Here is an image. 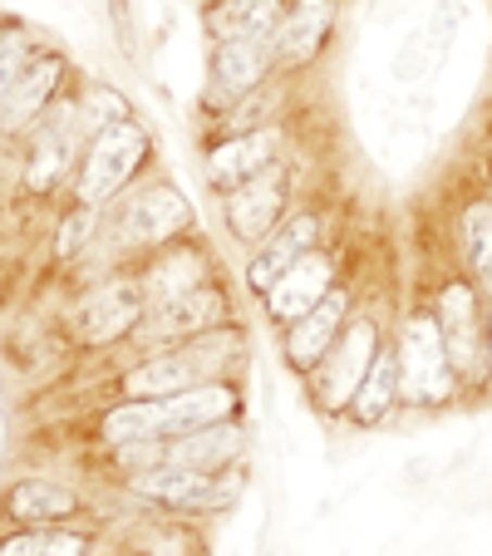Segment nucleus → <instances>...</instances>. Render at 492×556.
Instances as JSON below:
<instances>
[{"label": "nucleus", "mask_w": 492, "mask_h": 556, "mask_svg": "<svg viewBox=\"0 0 492 556\" xmlns=\"http://www.w3.org/2000/svg\"><path fill=\"white\" fill-rule=\"evenodd\" d=\"M241 414V394L231 379H212V384L182 389L168 400H124L118 409H109L99 419V439L109 448L118 443H138V439H178V433L207 429V424L237 419Z\"/></svg>", "instance_id": "f257e3e1"}, {"label": "nucleus", "mask_w": 492, "mask_h": 556, "mask_svg": "<svg viewBox=\"0 0 492 556\" xmlns=\"http://www.w3.org/2000/svg\"><path fill=\"white\" fill-rule=\"evenodd\" d=\"M247 350V336L237 326H217L202 330V336L182 340V345L153 350L148 359H138L124 379H118V394L124 400H168V394H182V389L212 384V379H227L231 365Z\"/></svg>", "instance_id": "f03ea898"}, {"label": "nucleus", "mask_w": 492, "mask_h": 556, "mask_svg": "<svg viewBox=\"0 0 492 556\" xmlns=\"http://www.w3.org/2000/svg\"><path fill=\"white\" fill-rule=\"evenodd\" d=\"M389 345H394V359H399V404H408V409H443L449 400H458L463 384L449 365L443 330L433 320V311H404Z\"/></svg>", "instance_id": "7ed1b4c3"}, {"label": "nucleus", "mask_w": 492, "mask_h": 556, "mask_svg": "<svg viewBox=\"0 0 492 556\" xmlns=\"http://www.w3.org/2000/svg\"><path fill=\"white\" fill-rule=\"evenodd\" d=\"M128 488L134 497L163 507V513H182V517H207V513H231L247 493V468L231 463V468H173V463H157V468L128 472Z\"/></svg>", "instance_id": "20e7f679"}, {"label": "nucleus", "mask_w": 492, "mask_h": 556, "mask_svg": "<svg viewBox=\"0 0 492 556\" xmlns=\"http://www.w3.org/2000/svg\"><path fill=\"white\" fill-rule=\"evenodd\" d=\"M429 311L443 330V350L458 384L488 389V295L472 286V276H449Z\"/></svg>", "instance_id": "39448f33"}, {"label": "nucleus", "mask_w": 492, "mask_h": 556, "mask_svg": "<svg viewBox=\"0 0 492 556\" xmlns=\"http://www.w3.org/2000/svg\"><path fill=\"white\" fill-rule=\"evenodd\" d=\"M148 153H153V138H148V128L138 118H124V124H109L99 134H89L85 157H79V178H74V202L104 212L138 178Z\"/></svg>", "instance_id": "423d86ee"}, {"label": "nucleus", "mask_w": 492, "mask_h": 556, "mask_svg": "<svg viewBox=\"0 0 492 556\" xmlns=\"http://www.w3.org/2000/svg\"><path fill=\"white\" fill-rule=\"evenodd\" d=\"M192 222H198L192 202L173 182H153V188H138L118 202L114 222H109V247L118 256H148L157 247L188 237Z\"/></svg>", "instance_id": "0eeeda50"}, {"label": "nucleus", "mask_w": 492, "mask_h": 556, "mask_svg": "<svg viewBox=\"0 0 492 556\" xmlns=\"http://www.w3.org/2000/svg\"><path fill=\"white\" fill-rule=\"evenodd\" d=\"M379 345H384V326H379L375 311H355L345 320V330H340V340L330 350H325V359L311 369V394L315 404H320L325 414H345L350 400H355L359 379H365L369 359L379 355Z\"/></svg>", "instance_id": "6e6552de"}, {"label": "nucleus", "mask_w": 492, "mask_h": 556, "mask_svg": "<svg viewBox=\"0 0 492 556\" xmlns=\"http://www.w3.org/2000/svg\"><path fill=\"white\" fill-rule=\"evenodd\" d=\"M286 212H291V163L286 157H276L272 168H262L241 188L222 192V222H227L231 242H241L247 252H256L281 227Z\"/></svg>", "instance_id": "1a4fd4ad"}, {"label": "nucleus", "mask_w": 492, "mask_h": 556, "mask_svg": "<svg viewBox=\"0 0 492 556\" xmlns=\"http://www.w3.org/2000/svg\"><path fill=\"white\" fill-rule=\"evenodd\" d=\"M85 124H79V104L74 99H60V104H50L40 118H35L30 128V153H25V188L35 192V198H45V192H54L64 178H70V168H79V157H85Z\"/></svg>", "instance_id": "9d476101"}, {"label": "nucleus", "mask_w": 492, "mask_h": 556, "mask_svg": "<svg viewBox=\"0 0 492 556\" xmlns=\"http://www.w3.org/2000/svg\"><path fill=\"white\" fill-rule=\"evenodd\" d=\"M231 320V295L222 281H207L198 291L178 295V301H163V305H148L143 320L134 326V345L143 355L153 350H168V345H182V340L202 336V330H217Z\"/></svg>", "instance_id": "9b49d317"}, {"label": "nucleus", "mask_w": 492, "mask_h": 556, "mask_svg": "<svg viewBox=\"0 0 492 556\" xmlns=\"http://www.w3.org/2000/svg\"><path fill=\"white\" fill-rule=\"evenodd\" d=\"M272 74H276L272 40H252V35L212 40V74H207V89H202V109L207 114H227L237 99L262 89Z\"/></svg>", "instance_id": "f8f14e48"}, {"label": "nucleus", "mask_w": 492, "mask_h": 556, "mask_svg": "<svg viewBox=\"0 0 492 556\" xmlns=\"http://www.w3.org/2000/svg\"><path fill=\"white\" fill-rule=\"evenodd\" d=\"M143 311H148L143 286L128 271V276H109L94 291H85V301L74 305L70 320H74V336L85 340V345H114V340L134 336Z\"/></svg>", "instance_id": "ddd939ff"}, {"label": "nucleus", "mask_w": 492, "mask_h": 556, "mask_svg": "<svg viewBox=\"0 0 492 556\" xmlns=\"http://www.w3.org/2000/svg\"><path fill=\"white\" fill-rule=\"evenodd\" d=\"M336 276H340V256L330 252V247H315L311 256H301V262L291 266L286 276H276L272 286L262 291V305L266 315H272V326H295L311 305H320L325 295L336 291Z\"/></svg>", "instance_id": "4468645a"}, {"label": "nucleus", "mask_w": 492, "mask_h": 556, "mask_svg": "<svg viewBox=\"0 0 492 556\" xmlns=\"http://www.w3.org/2000/svg\"><path fill=\"white\" fill-rule=\"evenodd\" d=\"M60 85H64V54L35 45V54L21 64V74L0 89V134H30L35 118L54 104Z\"/></svg>", "instance_id": "2eb2a0df"}, {"label": "nucleus", "mask_w": 492, "mask_h": 556, "mask_svg": "<svg viewBox=\"0 0 492 556\" xmlns=\"http://www.w3.org/2000/svg\"><path fill=\"white\" fill-rule=\"evenodd\" d=\"M340 11H345V0H291L281 30H276V40H272L276 74H295L311 60H320L340 25Z\"/></svg>", "instance_id": "dca6fc26"}, {"label": "nucleus", "mask_w": 492, "mask_h": 556, "mask_svg": "<svg viewBox=\"0 0 492 556\" xmlns=\"http://www.w3.org/2000/svg\"><path fill=\"white\" fill-rule=\"evenodd\" d=\"M281 124H266V128H252V134H227L217 138V143L207 148V157H202V178H207V188L231 192L241 188L247 178H256L262 168H272L276 157H281Z\"/></svg>", "instance_id": "f3484780"}, {"label": "nucleus", "mask_w": 492, "mask_h": 556, "mask_svg": "<svg viewBox=\"0 0 492 556\" xmlns=\"http://www.w3.org/2000/svg\"><path fill=\"white\" fill-rule=\"evenodd\" d=\"M315 247H325V217H320V212H315V207L286 212V222L272 231V237H266L262 247H256L252 262H247V286L262 295L276 276H286L295 262H301V256H311Z\"/></svg>", "instance_id": "a211bd4d"}, {"label": "nucleus", "mask_w": 492, "mask_h": 556, "mask_svg": "<svg viewBox=\"0 0 492 556\" xmlns=\"http://www.w3.org/2000/svg\"><path fill=\"white\" fill-rule=\"evenodd\" d=\"M134 276H138V286H143V301L148 305H163V301H178V295L207 286L212 281V256L202 252L198 242L178 237V242L148 252L143 266H138Z\"/></svg>", "instance_id": "6ab92c4d"}, {"label": "nucleus", "mask_w": 492, "mask_h": 556, "mask_svg": "<svg viewBox=\"0 0 492 556\" xmlns=\"http://www.w3.org/2000/svg\"><path fill=\"white\" fill-rule=\"evenodd\" d=\"M350 315H355V291H350V286H336V291L325 295L320 305H311L295 326H286V369L311 375V369L325 359V350L340 340Z\"/></svg>", "instance_id": "aec40b11"}, {"label": "nucleus", "mask_w": 492, "mask_h": 556, "mask_svg": "<svg viewBox=\"0 0 492 556\" xmlns=\"http://www.w3.org/2000/svg\"><path fill=\"white\" fill-rule=\"evenodd\" d=\"M241 458H247L241 419H222V424H207V429L163 439V463H173V468H231Z\"/></svg>", "instance_id": "412c9836"}, {"label": "nucleus", "mask_w": 492, "mask_h": 556, "mask_svg": "<svg viewBox=\"0 0 492 556\" xmlns=\"http://www.w3.org/2000/svg\"><path fill=\"white\" fill-rule=\"evenodd\" d=\"M0 513L11 517V522H25V527H60L79 513V497H74V488L50 483V478H25V483L5 488Z\"/></svg>", "instance_id": "4be33fe9"}, {"label": "nucleus", "mask_w": 492, "mask_h": 556, "mask_svg": "<svg viewBox=\"0 0 492 556\" xmlns=\"http://www.w3.org/2000/svg\"><path fill=\"white\" fill-rule=\"evenodd\" d=\"M286 5L291 0H207L202 25H207L212 40H227V35H252V40H276L286 21Z\"/></svg>", "instance_id": "5701e85b"}, {"label": "nucleus", "mask_w": 492, "mask_h": 556, "mask_svg": "<svg viewBox=\"0 0 492 556\" xmlns=\"http://www.w3.org/2000/svg\"><path fill=\"white\" fill-rule=\"evenodd\" d=\"M399 409V359H394V345H379V355L369 359L365 379H359L355 400H350V419L359 424V429H379V424L389 419V414Z\"/></svg>", "instance_id": "b1692460"}, {"label": "nucleus", "mask_w": 492, "mask_h": 556, "mask_svg": "<svg viewBox=\"0 0 492 556\" xmlns=\"http://www.w3.org/2000/svg\"><path fill=\"white\" fill-rule=\"evenodd\" d=\"M458 247L472 286L482 295H492V198H472L458 212Z\"/></svg>", "instance_id": "393cba45"}, {"label": "nucleus", "mask_w": 492, "mask_h": 556, "mask_svg": "<svg viewBox=\"0 0 492 556\" xmlns=\"http://www.w3.org/2000/svg\"><path fill=\"white\" fill-rule=\"evenodd\" d=\"M0 556H89V536L64 527H30L21 536H5Z\"/></svg>", "instance_id": "a878e982"}, {"label": "nucleus", "mask_w": 492, "mask_h": 556, "mask_svg": "<svg viewBox=\"0 0 492 556\" xmlns=\"http://www.w3.org/2000/svg\"><path fill=\"white\" fill-rule=\"evenodd\" d=\"M276 79V74H272ZM266 79L262 89H252L247 99H237V104L227 109V114H217V134L227 138V134H252V128H266V124H276V109H281V89Z\"/></svg>", "instance_id": "bb28decb"}, {"label": "nucleus", "mask_w": 492, "mask_h": 556, "mask_svg": "<svg viewBox=\"0 0 492 556\" xmlns=\"http://www.w3.org/2000/svg\"><path fill=\"white\" fill-rule=\"evenodd\" d=\"M79 104V124H85V134H99V128H109V124H124V118H134V109H128V99L118 94L114 85H89L85 94L74 99Z\"/></svg>", "instance_id": "cd10ccee"}, {"label": "nucleus", "mask_w": 492, "mask_h": 556, "mask_svg": "<svg viewBox=\"0 0 492 556\" xmlns=\"http://www.w3.org/2000/svg\"><path fill=\"white\" fill-rule=\"evenodd\" d=\"M99 237V207H74L70 217L60 222V237H54V256L60 262H70V256H79L89 242Z\"/></svg>", "instance_id": "c85d7f7f"}, {"label": "nucleus", "mask_w": 492, "mask_h": 556, "mask_svg": "<svg viewBox=\"0 0 492 556\" xmlns=\"http://www.w3.org/2000/svg\"><path fill=\"white\" fill-rule=\"evenodd\" d=\"M109 5V25H114V40L124 50V60H138V25H134V0H104Z\"/></svg>", "instance_id": "c756f323"}, {"label": "nucleus", "mask_w": 492, "mask_h": 556, "mask_svg": "<svg viewBox=\"0 0 492 556\" xmlns=\"http://www.w3.org/2000/svg\"><path fill=\"white\" fill-rule=\"evenodd\" d=\"M488 389H492V295H488Z\"/></svg>", "instance_id": "7c9ffc66"}]
</instances>
